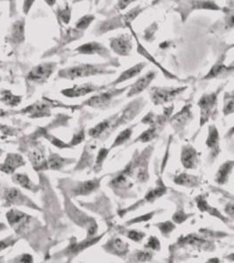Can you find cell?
Segmentation results:
<instances>
[{
    "label": "cell",
    "mask_w": 234,
    "mask_h": 263,
    "mask_svg": "<svg viewBox=\"0 0 234 263\" xmlns=\"http://www.w3.org/2000/svg\"><path fill=\"white\" fill-rule=\"evenodd\" d=\"M71 13H72V8L69 6L68 3L65 4V6L63 7H58L57 11H56L58 21L63 24H69V21L71 20Z\"/></svg>",
    "instance_id": "cell-28"
},
{
    "label": "cell",
    "mask_w": 234,
    "mask_h": 263,
    "mask_svg": "<svg viewBox=\"0 0 234 263\" xmlns=\"http://www.w3.org/2000/svg\"><path fill=\"white\" fill-rule=\"evenodd\" d=\"M154 213H148V214H146L144 216H141V217H139V218H134V219H132L131 221H128V224H132V223H136V222H141V221H147V220H149L153 217Z\"/></svg>",
    "instance_id": "cell-49"
},
{
    "label": "cell",
    "mask_w": 234,
    "mask_h": 263,
    "mask_svg": "<svg viewBox=\"0 0 234 263\" xmlns=\"http://www.w3.org/2000/svg\"><path fill=\"white\" fill-rule=\"evenodd\" d=\"M10 244H11V243H10L9 241H7V240H2V241H0V252L4 250V249L7 248V247H9Z\"/></svg>",
    "instance_id": "cell-53"
},
{
    "label": "cell",
    "mask_w": 234,
    "mask_h": 263,
    "mask_svg": "<svg viewBox=\"0 0 234 263\" xmlns=\"http://www.w3.org/2000/svg\"><path fill=\"white\" fill-rule=\"evenodd\" d=\"M24 164V160L22 156L18 154H9L5 161L2 171H5L6 173H12L17 167Z\"/></svg>",
    "instance_id": "cell-20"
},
{
    "label": "cell",
    "mask_w": 234,
    "mask_h": 263,
    "mask_svg": "<svg viewBox=\"0 0 234 263\" xmlns=\"http://www.w3.org/2000/svg\"><path fill=\"white\" fill-rule=\"evenodd\" d=\"M206 145L210 149L212 150L215 156H218L219 152V132L214 126H210L209 128V135L206 140Z\"/></svg>",
    "instance_id": "cell-24"
},
{
    "label": "cell",
    "mask_w": 234,
    "mask_h": 263,
    "mask_svg": "<svg viewBox=\"0 0 234 263\" xmlns=\"http://www.w3.org/2000/svg\"><path fill=\"white\" fill-rule=\"evenodd\" d=\"M233 162H225L219 167V171L216 175V181L219 184H225V182L228 181L229 176L231 175L232 167H233Z\"/></svg>",
    "instance_id": "cell-25"
},
{
    "label": "cell",
    "mask_w": 234,
    "mask_h": 263,
    "mask_svg": "<svg viewBox=\"0 0 234 263\" xmlns=\"http://www.w3.org/2000/svg\"><path fill=\"white\" fill-rule=\"evenodd\" d=\"M96 147H98V143L96 141H90L86 144L76 170H84L85 167H90V165L93 163Z\"/></svg>",
    "instance_id": "cell-12"
},
{
    "label": "cell",
    "mask_w": 234,
    "mask_h": 263,
    "mask_svg": "<svg viewBox=\"0 0 234 263\" xmlns=\"http://www.w3.org/2000/svg\"><path fill=\"white\" fill-rule=\"evenodd\" d=\"M66 164V159L61 157L56 154H53V155L49 156V159H48V167H50L51 170H60Z\"/></svg>",
    "instance_id": "cell-34"
},
{
    "label": "cell",
    "mask_w": 234,
    "mask_h": 263,
    "mask_svg": "<svg viewBox=\"0 0 234 263\" xmlns=\"http://www.w3.org/2000/svg\"><path fill=\"white\" fill-rule=\"evenodd\" d=\"M56 66L57 64L55 63H41L31 69L27 75V78L28 80L38 84L44 83L54 73Z\"/></svg>",
    "instance_id": "cell-7"
},
{
    "label": "cell",
    "mask_w": 234,
    "mask_h": 263,
    "mask_svg": "<svg viewBox=\"0 0 234 263\" xmlns=\"http://www.w3.org/2000/svg\"><path fill=\"white\" fill-rule=\"evenodd\" d=\"M128 28H129L130 31H131V33H132V35H133L132 37H134V38H135L136 43H137V52H138L139 54H141V55H142V57H144L147 60L149 61L151 63H153V64L157 66L159 69H162V71L163 72L167 77H170V78H174V76L172 75V74H169L165 69H163L162 66L160 65L157 61L154 60V58L152 57V54H149V52L145 48L144 46L141 45V42L139 41L138 37L136 36L135 32H134L133 29L132 28V25H129V26H128Z\"/></svg>",
    "instance_id": "cell-17"
},
{
    "label": "cell",
    "mask_w": 234,
    "mask_h": 263,
    "mask_svg": "<svg viewBox=\"0 0 234 263\" xmlns=\"http://www.w3.org/2000/svg\"><path fill=\"white\" fill-rule=\"evenodd\" d=\"M147 66L146 63H140L138 64H136V65L132 66L129 69H126L125 71L122 72L121 74H120V77L114 80L113 82H111V84H108L107 86H116L118 84H121V83H124V82L127 81V80H130V79H132L133 78H135L137 76L141 73L143 69H144L145 67Z\"/></svg>",
    "instance_id": "cell-13"
},
{
    "label": "cell",
    "mask_w": 234,
    "mask_h": 263,
    "mask_svg": "<svg viewBox=\"0 0 234 263\" xmlns=\"http://www.w3.org/2000/svg\"><path fill=\"white\" fill-rule=\"evenodd\" d=\"M197 203H198V208L201 210L202 212H207V213H210L211 215L217 216V217H219V218H221V219L224 220V217L216 209L209 206L207 202L202 196L197 198Z\"/></svg>",
    "instance_id": "cell-33"
},
{
    "label": "cell",
    "mask_w": 234,
    "mask_h": 263,
    "mask_svg": "<svg viewBox=\"0 0 234 263\" xmlns=\"http://www.w3.org/2000/svg\"><path fill=\"white\" fill-rule=\"evenodd\" d=\"M145 9L146 8L138 6L124 14H119V15L111 17L96 27L95 33L96 36H99L111 31L120 29V28H126L129 25H132V21L139 17L141 12H144Z\"/></svg>",
    "instance_id": "cell-2"
},
{
    "label": "cell",
    "mask_w": 234,
    "mask_h": 263,
    "mask_svg": "<svg viewBox=\"0 0 234 263\" xmlns=\"http://www.w3.org/2000/svg\"><path fill=\"white\" fill-rule=\"evenodd\" d=\"M174 182L178 185L195 187L199 183V178L192 175L183 173L174 177Z\"/></svg>",
    "instance_id": "cell-26"
},
{
    "label": "cell",
    "mask_w": 234,
    "mask_h": 263,
    "mask_svg": "<svg viewBox=\"0 0 234 263\" xmlns=\"http://www.w3.org/2000/svg\"><path fill=\"white\" fill-rule=\"evenodd\" d=\"M157 227L159 228V229L161 230V232H162V234H163V235H165V236H167V235L169 234V233H172L173 230H174V228H176V227H174V224L170 221L164 222V223H160V224H158Z\"/></svg>",
    "instance_id": "cell-40"
},
{
    "label": "cell",
    "mask_w": 234,
    "mask_h": 263,
    "mask_svg": "<svg viewBox=\"0 0 234 263\" xmlns=\"http://www.w3.org/2000/svg\"><path fill=\"white\" fill-rule=\"evenodd\" d=\"M78 54H88V55H99L105 59H111V52L108 48L98 42H90L78 46L75 49Z\"/></svg>",
    "instance_id": "cell-9"
},
{
    "label": "cell",
    "mask_w": 234,
    "mask_h": 263,
    "mask_svg": "<svg viewBox=\"0 0 234 263\" xmlns=\"http://www.w3.org/2000/svg\"><path fill=\"white\" fill-rule=\"evenodd\" d=\"M9 40L14 44H20L25 40V22L22 21H16L12 26L10 33Z\"/></svg>",
    "instance_id": "cell-21"
},
{
    "label": "cell",
    "mask_w": 234,
    "mask_h": 263,
    "mask_svg": "<svg viewBox=\"0 0 234 263\" xmlns=\"http://www.w3.org/2000/svg\"><path fill=\"white\" fill-rule=\"evenodd\" d=\"M146 248H150L153 250H160L161 243H160L159 239L155 238V237H150L147 244H146Z\"/></svg>",
    "instance_id": "cell-45"
},
{
    "label": "cell",
    "mask_w": 234,
    "mask_h": 263,
    "mask_svg": "<svg viewBox=\"0 0 234 263\" xmlns=\"http://www.w3.org/2000/svg\"><path fill=\"white\" fill-rule=\"evenodd\" d=\"M137 0H118L116 6H114L115 10L119 11V12H122L131 6L132 3H134Z\"/></svg>",
    "instance_id": "cell-43"
},
{
    "label": "cell",
    "mask_w": 234,
    "mask_h": 263,
    "mask_svg": "<svg viewBox=\"0 0 234 263\" xmlns=\"http://www.w3.org/2000/svg\"><path fill=\"white\" fill-rule=\"evenodd\" d=\"M45 1V3L48 5V6H50V7H53V6L55 5L56 3V0H44Z\"/></svg>",
    "instance_id": "cell-55"
},
{
    "label": "cell",
    "mask_w": 234,
    "mask_h": 263,
    "mask_svg": "<svg viewBox=\"0 0 234 263\" xmlns=\"http://www.w3.org/2000/svg\"><path fill=\"white\" fill-rule=\"evenodd\" d=\"M105 86H96L93 84H84L81 85H75L71 88H68L65 90H62V94L67 98H80V97L86 96L90 93L96 92L99 90H102Z\"/></svg>",
    "instance_id": "cell-10"
},
{
    "label": "cell",
    "mask_w": 234,
    "mask_h": 263,
    "mask_svg": "<svg viewBox=\"0 0 234 263\" xmlns=\"http://www.w3.org/2000/svg\"><path fill=\"white\" fill-rule=\"evenodd\" d=\"M151 258H152V255H151L149 252H139L138 256H137V259H138L139 261L149 260Z\"/></svg>",
    "instance_id": "cell-50"
},
{
    "label": "cell",
    "mask_w": 234,
    "mask_h": 263,
    "mask_svg": "<svg viewBox=\"0 0 234 263\" xmlns=\"http://www.w3.org/2000/svg\"><path fill=\"white\" fill-rule=\"evenodd\" d=\"M28 156H29L31 162L33 163V167L37 170L45 167L47 166L44 153L42 152V150L39 147H33L29 151Z\"/></svg>",
    "instance_id": "cell-23"
},
{
    "label": "cell",
    "mask_w": 234,
    "mask_h": 263,
    "mask_svg": "<svg viewBox=\"0 0 234 263\" xmlns=\"http://www.w3.org/2000/svg\"><path fill=\"white\" fill-rule=\"evenodd\" d=\"M155 77L156 72H147L143 77L139 78L138 80L134 84L131 85L129 91H128L126 96L128 97V98H132V97L136 96V95H138V94L142 92V91H144L147 87L150 85L151 83L153 82Z\"/></svg>",
    "instance_id": "cell-11"
},
{
    "label": "cell",
    "mask_w": 234,
    "mask_h": 263,
    "mask_svg": "<svg viewBox=\"0 0 234 263\" xmlns=\"http://www.w3.org/2000/svg\"><path fill=\"white\" fill-rule=\"evenodd\" d=\"M9 224L15 228H21L28 221V217L23 213L18 212V210H11L9 213L6 214Z\"/></svg>",
    "instance_id": "cell-22"
},
{
    "label": "cell",
    "mask_w": 234,
    "mask_h": 263,
    "mask_svg": "<svg viewBox=\"0 0 234 263\" xmlns=\"http://www.w3.org/2000/svg\"><path fill=\"white\" fill-rule=\"evenodd\" d=\"M181 161L183 163V167H186L188 170L195 168L198 164V153L193 147H184L182 151Z\"/></svg>",
    "instance_id": "cell-15"
},
{
    "label": "cell",
    "mask_w": 234,
    "mask_h": 263,
    "mask_svg": "<svg viewBox=\"0 0 234 263\" xmlns=\"http://www.w3.org/2000/svg\"><path fill=\"white\" fill-rule=\"evenodd\" d=\"M111 126V120H105V121L98 124L93 128L90 129L89 131V135L91 137H99L100 135H103L105 132H106V130L109 129V127Z\"/></svg>",
    "instance_id": "cell-35"
},
{
    "label": "cell",
    "mask_w": 234,
    "mask_h": 263,
    "mask_svg": "<svg viewBox=\"0 0 234 263\" xmlns=\"http://www.w3.org/2000/svg\"><path fill=\"white\" fill-rule=\"evenodd\" d=\"M186 89L187 87H153L150 91L151 99L154 105H163L174 100Z\"/></svg>",
    "instance_id": "cell-4"
},
{
    "label": "cell",
    "mask_w": 234,
    "mask_h": 263,
    "mask_svg": "<svg viewBox=\"0 0 234 263\" xmlns=\"http://www.w3.org/2000/svg\"><path fill=\"white\" fill-rule=\"evenodd\" d=\"M189 215H187L185 213L180 211V212H177L174 216H173V220H174L176 223L177 224H181V223H183V221H185L188 217Z\"/></svg>",
    "instance_id": "cell-48"
},
{
    "label": "cell",
    "mask_w": 234,
    "mask_h": 263,
    "mask_svg": "<svg viewBox=\"0 0 234 263\" xmlns=\"http://www.w3.org/2000/svg\"><path fill=\"white\" fill-rule=\"evenodd\" d=\"M3 101L8 105H16L21 101V98L12 95L10 91H6L3 97Z\"/></svg>",
    "instance_id": "cell-41"
},
{
    "label": "cell",
    "mask_w": 234,
    "mask_h": 263,
    "mask_svg": "<svg viewBox=\"0 0 234 263\" xmlns=\"http://www.w3.org/2000/svg\"><path fill=\"white\" fill-rule=\"evenodd\" d=\"M219 90H220V89L217 90V92L204 94L202 96L200 100L198 101V106L200 107V110H201V123H200L201 126H204V123L207 122L209 118L212 114L214 107L216 106Z\"/></svg>",
    "instance_id": "cell-8"
},
{
    "label": "cell",
    "mask_w": 234,
    "mask_h": 263,
    "mask_svg": "<svg viewBox=\"0 0 234 263\" xmlns=\"http://www.w3.org/2000/svg\"><path fill=\"white\" fill-rule=\"evenodd\" d=\"M13 181L21 185L23 188L30 190V191H34L36 189L35 184H33V182L29 179V177H27L25 174H15L13 177Z\"/></svg>",
    "instance_id": "cell-29"
},
{
    "label": "cell",
    "mask_w": 234,
    "mask_h": 263,
    "mask_svg": "<svg viewBox=\"0 0 234 263\" xmlns=\"http://www.w3.org/2000/svg\"><path fill=\"white\" fill-rule=\"evenodd\" d=\"M132 135V128H126L123 132H121L120 135H118L116 140L113 144L111 145V147H119L122 144L126 143V141L129 140Z\"/></svg>",
    "instance_id": "cell-38"
},
{
    "label": "cell",
    "mask_w": 234,
    "mask_h": 263,
    "mask_svg": "<svg viewBox=\"0 0 234 263\" xmlns=\"http://www.w3.org/2000/svg\"><path fill=\"white\" fill-rule=\"evenodd\" d=\"M111 64H90L82 63L79 65L69 67L67 69H62L59 72V78L68 80H75L78 78H89L92 76L112 74L114 71L109 70L108 66Z\"/></svg>",
    "instance_id": "cell-1"
},
{
    "label": "cell",
    "mask_w": 234,
    "mask_h": 263,
    "mask_svg": "<svg viewBox=\"0 0 234 263\" xmlns=\"http://www.w3.org/2000/svg\"><path fill=\"white\" fill-rule=\"evenodd\" d=\"M101 237L102 236H99V238H95V239H88V240L86 239V240L82 241L81 243H77L75 245H73V247H69V249L70 250V253L71 254H77L78 252L84 250V248H88L92 244L98 242Z\"/></svg>",
    "instance_id": "cell-36"
},
{
    "label": "cell",
    "mask_w": 234,
    "mask_h": 263,
    "mask_svg": "<svg viewBox=\"0 0 234 263\" xmlns=\"http://www.w3.org/2000/svg\"><path fill=\"white\" fill-rule=\"evenodd\" d=\"M6 201L7 203H16L18 204V203L23 202L24 197L21 194V192L18 191V189H9L8 191H6Z\"/></svg>",
    "instance_id": "cell-32"
},
{
    "label": "cell",
    "mask_w": 234,
    "mask_h": 263,
    "mask_svg": "<svg viewBox=\"0 0 234 263\" xmlns=\"http://www.w3.org/2000/svg\"><path fill=\"white\" fill-rule=\"evenodd\" d=\"M224 57H221L218 62H217L212 68L210 69V71L208 73L207 75L204 77V79L205 80H209V79H213V78H219V76H222L225 73L227 72L232 71V67H228L224 64V61H225V55Z\"/></svg>",
    "instance_id": "cell-19"
},
{
    "label": "cell",
    "mask_w": 234,
    "mask_h": 263,
    "mask_svg": "<svg viewBox=\"0 0 234 263\" xmlns=\"http://www.w3.org/2000/svg\"><path fill=\"white\" fill-rule=\"evenodd\" d=\"M49 105L44 103H37L35 105H31L30 107L27 108L26 111L29 114H33V117L45 116L48 112Z\"/></svg>",
    "instance_id": "cell-30"
},
{
    "label": "cell",
    "mask_w": 234,
    "mask_h": 263,
    "mask_svg": "<svg viewBox=\"0 0 234 263\" xmlns=\"http://www.w3.org/2000/svg\"><path fill=\"white\" fill-rule=\"evenodd\" d=\"M127 89V87L122 89H111V90L104 91L96 94L95 96L91 97L84 102V105L93 108H106L111 104V100L115 97L119 96L121 93H123Z\"/></svg>",
    "instance_id": "cell-5"
},
{
    "label": "cell",
    "mask_w": 234,
    "mask_h": 263,
    "mask_svg": "<svg viewBox=\"0 0 234 263\" xmlns=\"http://www.w3.org/2000/svg\"><path fill=\"white\" fill-rule=\"evenodd\" d=\"M145 236H146V234L144 233H141L140 231L131 230L127 233V237L136 242L141 241Z\"/></svg>",
    "instance_id": "cell-44"
},
{
    "label": "cell",
    "mask_w": 234,
    "mask_h": 263,
    "mask_svg": "<svg viewBox=\"0 0 234 263\" xmlns=\"http://www.w3.org/2000/svg\"><path fill=\"white\" fill-rule=\"evenodd\" d=\"M108 154L109 150L106 149L105 147H103V148L99 150V154H98V157H96V168H100V167H101L103 162H104L105 158L108 156Z\"/></svg>",
    "instance_id": "cell-42"
},
{
    "label": "cell",
    "mask_w": 234,
    "mask_h": 263,
    "mask_svg": "<svg viewBox=\"0 0 234 263\" xmlns=\"http://www.w3.org/2000/svg\"><path fill=\"white\" fill-rule=\"evenodd\" d=\"M85 139V135H84V130L78 132L77 134L74 135V137L71 140V145L70 146H76L78 144L82 143Z\"/></svg>",
    "instance_id": "cell-46"
},
{
    "label": "cell",
    "mask_w": 234,
    "mask_h": 263,
    "mask_svg": "<svg viewBox=\"0 0 234 263\" xmlns=\"http://www.w3.org/2000/svg\"><path fill=\"white\" fill-rule=\"evenodd\" d=\"M36 0H24V4H23V12L25 14H27L29 11H30L32 6Z\"/></svg>",
    "instance_id": "cell-51"
},
{
    "label": "cell",
    "mask_w": 234,
    "mask_h": 263,
    "mask_svg": "<svg viewBox=\"0 0 234 263\" xmlns=\"http://www.w3.org/2000/svg\"><path fill=\"white\" fill-rule=\"evenodd\" d=\"M191 106L188 105L181 110L178 114H176L171 119V124L174 126V129L180 130L186 126L187 124L192 120L193 116L190 111Z\"/></svg>",
    "instance_id": "cell-14"
},
{
    "label": "cell",
    "mask_w": 234,
    "mask_h": 263,
    "mask_svg": "<svg viewBox=\"0 0 234 263\" xmlns=\"http://www.w3.org/2000/svg\"><path fill=\"white\" fill-rule=\"evenodd\" d=\"M110 41V48L120 57H128L132 50V36L131 34H120L112 37Z\"/></svg>",
    "instance_id": "cell-6"
},
{
    "label": "cell",
    "mask_w": 234,
    "mask_h": 263,
    "mask_svg": "<svg viewBox=\"0 0 234 263\" xmlns=\"http://www.w3.org/2000/svg\"><path fill=\"white\" fill-rule=\"evenodd\" d=\"M100 181H101L100 178H95V179L80 182L74 189L73 194L75 196H79V195L85 196V195L90 194L91 192H93L94 191H96V189L99 188Z\"/></svg>",
    "instance_id": "cell-16"
},
{
    "label": "cell",
    "mask_w": 234,
    "mask_h": 263,
    "mask_svg": "<svg viewBox=\"0 0 234 263\" xmlns=\"http://www.w3.org/2000/svg\"><path fill=\"white\" fill-rule=\"evenodd\" d=\"M233 97L231 95V97L227 99V102H225V106H224V114H225V115L233 112Z\"/></svg>",
    "instance_id": "cell-47"
},
{
    "label": "cell",
    "mask_w": 234,
    "mask_h": 263,
    "mask_svg": "<svg viewBox=\"0 0 234 263\" xmlns=\"http://www.w3.org/2000/svg\"><path fill=\"white\" fill-rule=\"evenodd\" d=\"M95 16L91 15V14H86L84 15L81 18H79L75 24V28L76 30L81 31L84 33V31L87 30L88 28L90 27L91 23L95 21Z\"/></svg>",
    "instance_id": "cell-31"
},
{
    "label": "cell",
    "mask_w": 234,
    "mask_h": 263,
    "mask_svg": "<svg viewBox=\"0 0 234 263\" xmlns=\"http://www.w3.org/2000/svg\"><path fill=\"white\" fill-rule=\"evenodd\" d=\"M225 212L228 213L231 217H232V215H233V204H232V203H229L228 205L226 206Z\"/></svg>",
    "instance_id": "cell-52"
},
{
    "label": "cell",
    "mask_w": 234,
    "mask_h": 263,
    "mask_svg": "<svg viewBox=\"0 0 234 263\" xmlns=\"http://www.w3.org/2000/svg\"><path fill=\"white\" fill-rule=\"evenodd\" d=\"M131 177H132V173H131V168L129 167V168H126V171H123L122 173L111 181V186L114 189H120V190H126V189L130 188L132 185V182L130 180Z\"/></svg>",
    "instance_id": "cell-18"
},
{
    "label": "cell",
    "mask_w": 234,
    "mask_h": 263,
    "mask_svg": "<svg viewBox=\"0 0 234 263\" xmlns=\"http://www.w3.org/2000/svg\"><path fill=\"white\" fill-rule=\"evenodd\" d=\"M157 135V127L153 126L151 128L147 129V131L142 133V135L139 136L137 141H141V142H148L152 141L153 138Z\"/></svg>",
    "instance_id": "cell-39"
},
{
    "label": "cell",
    "mask_w": 234,
    "mask_h": 263,
    "mask_svg": "<svg viewBox=\"0 0 234 263\" xmlns=\"http://www.w3.org/2000/svg\"><path fill=\"white\" fill-rule=\"evenodd\" d=\"M177 7V11L180 13L183 21H186L187 17L195 10H221L215 2L210 0H182Z\"/></svg>",
    "instance_id": "cell-3"
},
{
    "label": "cell",
    "mask_w": 234,
    "mask_h": 263,
    "mask_svg": "<svg viewBox=\"0 0 234 263\" xmlns=\"http://www.w3.org/2000/svg\"><path fill=\"white\" fill-rule=\"evenodd\" d=\"M32 256H30V255H28V254H25V255H23L22 257H21V261H22V262H30V261H32Z\"/></svg>",
    "instance_id": "cell-54"
},
{
    "label": "cell",
    "mask_w": 234,
    "mask_h": 263,
    "mask_svg": "<svg viewBox=\"0 0 234 263\" xmlns=\"http://www.w3.org/2000/svg\"><path fill=\"white\" fill-rule=\"evenodd\" d=\"M111 248L113 252H116V254L120 255L126 254V252L128 251V244L124 242L123 240L120 239L112 240L111 243Z\"/></svg>",
    "instance_id": "cell-37"
},
{
    "label": "cell",
    "mask_w": 234,
    "mask_h": 263,
    "mask_svg": "<svg viewBox=\"0 0 234 263\" xmlns=\"http://www.w3.org/2000/svg\"><path fill=\"white\" fill-rule=\"evenodd\" d=\"M132 176H134L136 179L140 182H147L148 179V172H147V162L141 161L137 167L131 168Z\"/></svg>",
    "instance_id": "cell-27"
},
{
    "label": "cell",
    "mask_w": 234,
    "mask_h": 263,
    "mask_svg": "<svg viewBox=\"0 0 234 263\" xmlns=\"http://www.w3.org/2000/svg\"><path fill=\"white\" fill-rule=\"evenodd\" d=\"M72 1V3H79V2H83V1H85V0H71Z\"/></svg>",
    "instance_id": "cell-56"
}]
</instances>
